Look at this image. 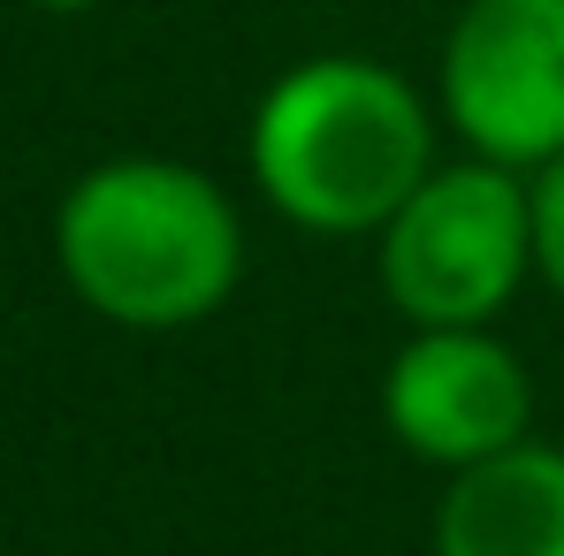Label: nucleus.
Instances as JSON below:
<instances>
[{"mask_svg":"<svg viewBox=\"0 0 564 556\" xmlns=\"http://www.w3.org/2000/svg\"><path fill=\"white\" fill-rule=\"evenodd\" d=\"M435 556H564V450L527 435L503 458L451 472Z\"/></svg>","mask_w":564,"mask_h":556,"instance_id":"nucleus-6","label":"nucleus"},{"mask_svg":"<svg viewBox=\"0 0 564 556\" xmlns=\"http://www.w3.org/2000/svg\"><path fill=\"white\" fill-rule=\"evenodd\" d=\"M54 260L99 320L169 336L229 305L245 275V214L206 168L130 153L69 184L54 214Z\"/></svg>","mask_w":564,"mask_h":556,"instance_id":"nucleus-2","label":"nucleus"},{"mask_svg":"<svg viewBox=\"0 0 564 556\" xmlns=\"http://www.w3.org/2000/svg\"><path fill=\"white\" fill-rule=\"evenodd\" d=\"M252 184L313 237H381V221L427 184L435 107L375 54H313L252 107Z\"/></svg>","mask_w":564,"mask_h":556,"instance_id":"nucleus-1","label":"nucleus"},{"mask_svg":"<svg viewBox=\"0 0 564 556\" xmlns=\"http://www.w3.org/2000/svg\"><path fill=\"white\" fill-rule=\"evenodd\" d=\"M443 122L496 168L564 153V0H466L443 39Z\"/></svg>","mask_w":564,"mask_h":556,"instance_id":"nucleus-4","label":"nucleus"},{"mask_svg":"<svg viewBox=\"0 0 564 556\" xmlns=\"http://www.w3.org/2000/svg\"><path fill=\"white\" fill-rule=\"evenodd\" d=\"M381 419L420 465L466 472L527 443L534 381L488 328H412V344L381 373Z\"/></svg>","mask_w":564,"mask_h":556,"instance_id":"nucleus-5","label":"nucleus"},{"mask_svg":"<svg viewBox=\"0 0 564 556\" xmlns=\"http://www.w3.org/2000/svg\"><path fill=\"white\" fill-rule=\"evenodd\" d=\"M527 198H534V275L564 297V153L527 176Z\"/></svg>","mask_w":564,"mask_h":556,"instance_id":"nucleus-7","label":"nucleus"},{"mask_svg":"<svg viewBox=\"0 0 564 556\" xmlns=\"http://www.w3.org/2000/svg\"><path fill=\"white\" fill-rule=\"evenodd\" d=\"M381 290L412 328H488L534 275V198L519 168L451 161L381 221Z\"/></svg>","mask_w":564,"mask_h":556,"instance_id":"nucleus-3","label":"nucleus"},{"mask_svg":"<svg viewBox=\"0 0 564 556\" xmlns=\"http://www.w3.org/2000/svg\"><path fill=\"white\" fill-rule=\"evenodd\" d=\"M31 8H46V15H85V8H99V0H31Z\"/></svg>","mask_w":564,"mask_h":556,"instance_id":"nucleus-8","label":"nucleus"}]
</instances>
